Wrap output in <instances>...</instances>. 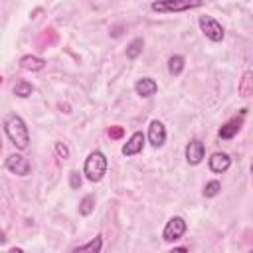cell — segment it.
I'll return each instance as SVG.
<instances>
[{
    "instance_id": "6da1fadb",
    "label": "cell",
    "mask_w": 253,
    "mask_h": 253,
    "mask_svg": "<svg viewBox=\"0 0 253 253\" xmlns=\"http://www.w3.org/2000/svg\"><path fill=\"white\" fill-rule=\"evenodd\" d=\"M4 132L8 136V140L18 148V150H26L30 146V130L26 121L16 115V113H8L4 117Z\"/></svg>"
},
{
    "instance_id": "7a4b0ae2",
    "label": "cell",
    "mask_w": 253,
    "mask_h": 253,
    "mask_svg": "<svg viewBox=\"0 0 253 253\" xmlns=\"http://www.w3.org/2000/svg\"><path fill=\"white\" fill-rule=\"evenodd\" d=\"M107 166H109V160L107 156L101 152V150H93L89 152V156L85 158V164H83V174L89 182H101L107 174Z\"/></svg>"
},
{
    "instance_id": "3957f363",
    "label": "cell",
    "mask_w": 253,
    "mask_h": 253,
    "mask_svg": "<svg viewBox=\"0 0 253 253\" xmlns=\"http://www.w3.org/2000/svg\"><path fill=\"white\" fill-rule=\"evenodd\" d=\"M200 6H204V0H154L150 4L152 12H158V14H178V12H188Z\"/></svg>"
},
{
    "instance_id": "277c9868",
    "label": "cell",
    "mask_w": 253,
    "mask_h": 253,
    "mask_svg": "<svg viewBox=\"0 0 253 253\" xmlns=\"http://www.w3.org/2000/svg\"><path fill=\"white\" fill-rule=\"evenodd\" d=\"M198 24H200L202 34H204V36H206L210 42L217 43V42H221V40H223L225 30H223V26H221V24H219L215 18H211V16H200Z\"/></svg>"
},
{
    "instance_id": "5b68a950",
    "label": "cell",
    "mask_w": 253,
    "mask_h": 253,
    "mask_svg": "<svg viewBox=\"0 0 253 253\" xmlns=\"http://www.w3.org/2000/svg\"><path fill=\"white\" fill-rule=\"evenodd\" d=\"M186 229H188L186 219L180 217V215H174V217H170V219L166 221V225H164V229H162V239L168 241V243L178 241V239L186 233Z\"/></svg>"
},
{
    "instance_id": "8992f818",
    "label": "cell",
    "mask_w": 253,
    "mask_h": 253,
    "mask_svg": "<svg viewBox=\"0 0 253 253\" xmlns=\"http://www.w3.org/2000/svg\"><path fill=\"white\" fill-rule=\"evenodd\" d=\"M4 168L10 170L16 176H28L32 172V162L26 156H22V154H10L4 160Z\"/></svg>"
},
{
    "instance_id": "52a82bcc",
    "label": "cell",
    "mask_w": 253,
    "mask_h": 253,
    "mask_svg": "<svg viewBox=\"0 0 253 253\" xmlns=\"http://www.w3.org/2000/svg\"><path fill=\"white\" fill-rule=\"evenodd\" d=\"M245 113H247V109H241L239 111V115L237 117H233V119H229L227 123H223L221 125V128L217 130V134H219V138H223V140H231L239 130H241V126H243V117H245Z\"/></svg>"
},
{
    "instance_id": "ba28073f",
    "label": "cell",
    "mask_w": 253,
    "mask_h": 253,
    "mask_svg": "<svg viewBox=\"0 0 253 253\" xmlns=\"http://www.w3.org/2000/svg\"><path fill=\"white\" fill-rule=\"evenodd\" d=\"M204 154H206V146H204V142L200 138H192L186 144V162L188 164L198 166L204 160Z\"/></svg>"
},
{
    "instance_id": "9c48e42d",
    "label": "cell",
    "mask_w": 253,
    "mask_h": 253,
    "mask_svg": "<svg viewBox=\"0 0 253 253\" xmlns=\"http://www.w3.org/2000/svg\"><path fill=\"white\" fill-rule=\"evenodd\" d=\"M144 142H146V134H144V132H140V130H136V132H132V134H130V138L123 144L121 152H123L125 156H134V154L142 152Z\"/></svg>"
},
{
    "instance_id": "30bf717a",
    "label": "cell",
    "mask_w": 253,
    "mask_h": 253,
    "mask_svg": "<svg viewBox=\"0 0 253 253\" xmlns=\"http://www.w3.org/2000/svg\"><path fill=\"white\" fill-rule=\"evenodd\" d=\"M146 138H148V142H150L154 148L164 146V142H166V126H164L158 119H154V121L150 123V126H148Z\"/></svg>"
},
{
    "instance_id": "8fae6325",
    "label": "cell",
    "mask_w": 253,
    "mask_h": 253,
    "mask_svg": "<svg viewBox=\"0 0 253 253\" xmlns=\"http://www.w3.org/2000/svg\"><path fill=\"white\" fill-rule=\"evenodd\" d=\"M208 166L213 174H223L229 170L231 166V158L227 152H213L210 158H208Z\"/></svg>"
},
{
    "instance_id": "7c38bea8",
    "label": "cell",
    "mask_w": 253,
    "mask_h": 253,
    "mask_svg": "<svg viewBox=\"0 0 253 253\" xmlns=\"http://www.w3.org/2000/svg\"><path fill=\"white\" fill-rule=\"evenodd\" d=\"M134 91H136L138 97H142V99H150L152 95H156V91H158V83H156L152 77H142V79H138V81L134 83Z\"/></svg>"
},
{
    "instance_id": "4fadbf2b",
    "label": "cell",
    "mask_w": 253,
    "mask_h": 253,
    "mask_svg": "<svg viewBox=\"0 0 253 253\" xmlns=\"http://www.w3.org/2000/svg\"><path fill=\"white\" fill-rule=\"evenodd\" d=\"M237 93L239 97H251L253 95V71L251 69H245L239 77V83H237Z\"/></svg>"
},
{
    "instance_id": "5bb4252c",
    "label": "cell",
    "mask_w": 253,
    "mask_h": 253,
    "mask_svg": "<svg viewBox=\"0 0 253 253\" xmlns=\"http://www.w3.org/2000/svg\"><path fill=\"white\" fill-rule=\"evenodd\" d=\"M20 65L26 71H42L45 67V59L43 57H38V55H24L20 59Z\"/></svg>"
},
{
    "instance_id": "9a60e30c",
    "label": "cell",
    "mask_w": 253,
    "mask_h": 253,
    "mask_svg": "<svg viewBox=\"0 0 253 253\" xmlns=\"http://www.w3.org/2000/svg\"><path fill=\"white\" fill-rule=\"evenodd\" d=\"M101 249H103V237L97 235V237H93L91 241L73 247V253H99Z\"/></svg>"
},
{
    "instance_id": "2e32d148",
    "label": "cell",
    "mask_w": 253,
    "mask_h": 253,
    "mask_svg": "<svg viewBox=\"0 0 253 253\" xmlns=\"http://www.w3.org/2000/svg\"><path fill=\"white\" fill-rule=\"evenodd\" d=\"M184 67H186V59H184V55L174 53V55L168 57V73H170V75L178 77V75L184 71Z\"/></svg>"
},
{
    "instance_id": "e0dca14e",
    "label": "cell",
    "mask_w": 253,
    "mask_h": 253,
    "mask_svg": "<svg viewBox=\"0 0 253 253\" xmlns=\"http://www.w3.org/2000/svg\"><path fill=\"white\" fill-rule=\"evenodd\" d=\"M32 93H34V85H32L30 81H26V79L16 81V85H14V95H16V97L26 99V97H30Z\"/></svg>"
},
{
    "instance_id": "ac0fdd59",
    "label": "cell",
    "mask_w": 253,
    "mask_h": 253,
    "mask_svg": "<svg viewBox=\"0 0 253 253\" xmlns=\"http://www.w3.org/2000/svg\"><path fill=\"white\" fill-rule=\"evenodd\" d=\"M144 49V40L142 38H134L128 45H126V57L128 59H136Z\"/></svg>"
},
{
    "instance_id": "d6986e66",
    "label": "cell",
    "mask_w": 253,
    "mask_h": 253,
    "mask_svg": "<svg viewBox=\"0 0 253 253\" xmlns=\"http://www.w3.org/2000/svg\"><path fill=\"white\" fill-rule=\"evenodd\" d=\"M93 210H95V196H93V194L83 196L81 202H79V213H81V215H91Z\"/></svg>"
},
{
    "instance_id": "ffe728a7",
    "label": "cell",
    "mask_w": 253,
    "mask_h": 253,
    "mask_svg": "<svg viewBox=\"0 0 253 253\" xmlns=\"http://www.w3.org/2000/svg\"><path fill=\"white\" fill-rule=\"evenodd\" d=\"M219 190H221V184H219L217 180H210V182H206V186H204V196H206V198H215V196L219 194Z\"/></svg>"
},
{
    "instance_id": "44dd1931",
    "label": "cell",
    "mask_w": 253,
    "mask_h": 253,
    "mask_svg": "<svg viewBox=\"0 0 253 253\" xmlns=\"http://www.w3.org/2000/svg\"><path fill=\"white\" fill-rule=\"evenodd\" d=\"M53 150H55V156L59 158V160H67L69 158V146L65 144V142H61V140H57L55 144H53Z\"/></svg>"
},
{
    "instance_id": "7402d4cb",
    "label": "cell",
    "mask_w": 253,
    "mask_h": 253,
    "mask_svg": "<svg viewBox=\"0 0 253 253\" xmlns=\"http://www.w3.org/2000/svg\"><path fill=\"white\" fill-rule=\"evenodd\" d=\"M69 186H71L73 190H79V188H81V176H79L77 170H71V172H69Z\"/></svg>"
},
{
    "instance_id": "603a6c76",
    "label": "cell",
    "mask_w": 253,
    "mask_h": 253,
    "mask_svg": "<svg viewBox=\"0 0 253 253\" xmlns=\"http://www.w3.org/2000/svg\"><path fill=\"white\" fill-rule=\"evenodd\" d=\"M123 134H125V128H123V126H111V128H109V136L115 138V140L121 138Z\"/></svg>"
},
{
    "instance_id": "cb8c5ba5",
    "label": "cell",
    "mask_w": 253,
    "mask_h": 253,
    "mask_svg": "<svg viewBox=\"0 0 253 253\" xmlns=\"http://www.w3.org/2000/svg\"><path fill=\"white\" fill-rule=\"evenodd\" d=\"M251 174H253V164H251Z\"/></svg>"
}]
</instances>
